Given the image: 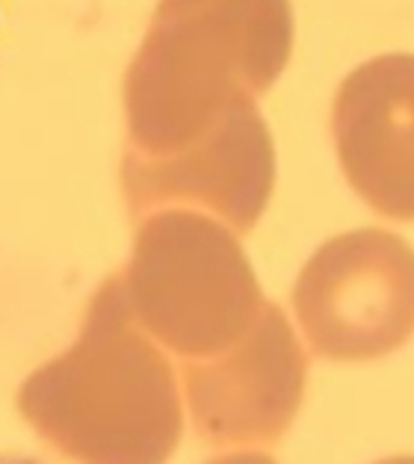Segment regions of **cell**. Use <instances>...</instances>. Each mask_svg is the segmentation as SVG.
Returning <instances> with one entry per match:
<instances>
[{"instance_id": "4", "label": "cell", "mask_w": 414, "mask_h": 464, "mask_svg": "<svg viewBox=\"0 0 414 464\" xmlns=\"http://www.w3.org/2000/svg\"><path fill=\"white\" fill-rule=\"evenodd\" d=\"M142 252L145 308L172 346L201 355L240 332L257 293L237 248L217 228L166 217L145 234Z\"/></svg>"}, {"instance_id": "3", "label": "cell", "mask_w": 414, "mask_h": 464, "mask_svg": "<svg viewBox=\"0 0 414 464\" xmlns=\"http://www.w3.org/2000/svg\"><path fill=\"white\" fill-rule=\"evenodd\" d=\"M294 304L311 349L373 361L414 334V248L379 228L329 240L302 269Z\"/></svg>"}, {"instance_id": "6", "label": "cell", "mask_w": 414, "mask_h": 464, "mask_svg": "<svg viewBox=\"0 0 414 464\" xmlns=\"http://www.w3.org/2000/svg\"><path fill=\"white\" fill-rule=\"evenodd\" d=\"M305 372V353L282 311H266L243 349L189 370L198 432L214 444L275 440L299 411Z\"/></svg>"}, {"instance_id": "7", "label": "cell", "mask_w": 414, "mask_h": 464, "mask_svg": "<svg viewBox=\"0 0 414 464\" xmlns=\"http://www.w3.org/2000/svg\"><path fill=\"white\" fill-rule=\"evenodd\" d=\"M125 180L137 208L163 198H198L249 228L273 189V142L255 107L240 104L181 151L128 157Z\"/></svg>"}, {"instance_id": "8", "label": "cell", "mask_w": 414, "mask_h": 464, "mask_svg": "<svg viewBox=\"0 0 414 464\" xmlns=\"http://www.w3.org/2000/svg\"><path fill=\"white\" fill-rule=\"evenodd\" d=\"M0 464H51L39 456H24V452H0Z\"/></svg>"}, {"instance_id": "9", "label": "cell", "mask_w": 414, "mask_h": 464, "mask_svg": "<svg viewBox=\"0 0 414 464\" xmlns=\"http://www.w3.org/2000/svg\"><path fill=\"white\" fill-rule=\"evenodd\" d=\"M214 464H273V461L264 459V456H228V459H219Z\"/></svg>"}, {"instance_id": "2", "label": "cell", "mask_w": 414, "mask_h": 464, "mask_svg": "<svg viewBox=\"0 0 414 464\" xmlns=\"http://www.w3.org/2000/svg\"><path fill=\"white\" fill-rule=\"evenodd\" d=\"M65 435L86 464H163L181 435V409L166 361L110 316L69 370Z\"/></svg>"}, {"instance_id": "1", "label": "cell", "mask_w": 414, "mask_h": 464, "mask_svg": "<svg viewBox=\"0 0 414 464\" xmlns=\"http://www.w3.org/2000/svg\"><path fill=\"white\" fill-rule=\"evenodd\" d=\"M287 0H163L128 74L137 154L163 157L205 137L282 74Z\"/></svg>"}, {"instance_id": "10", "label": "cell", "mask_w": 414, "mask_h": 464, "mask_svg": "<svg viewBox=\"0 0 414 464\" xmlns=\"http://www.w3.org/2000/svg\"><path fill=\"white\" fill-rule=\"evenodd\" d=\"M376 464H414V456H394V459H382Z\"/></svg>"}, {"instance_id": "5", "label": "cell", "mask_w": 414, "mask_h": 464, "mask_svg": "<svg viewBox=\"0 0 414 464\" xmlns=\"http://www.w3.org/2000/svg\"><path fill=\"white\" fill-rule=\"evenodd\" d=\"M332 133L358 196L379 217L414 222V53L358 65L334 98Z\"/></svg>"}]
</instances>
